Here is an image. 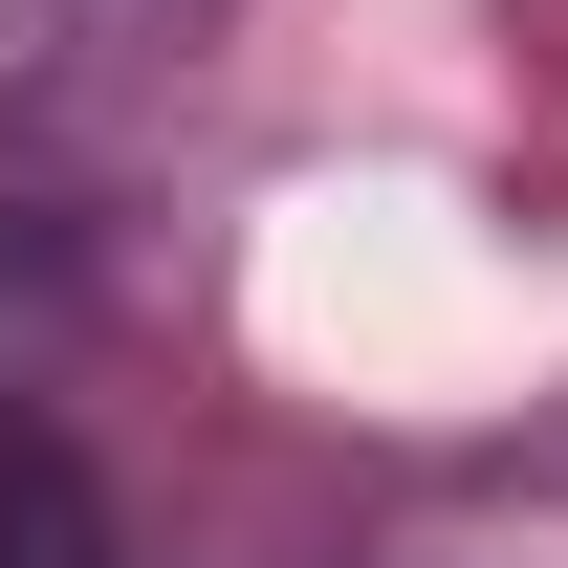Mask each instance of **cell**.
Returning <instances> with one entry per match:
<instances>
[{
    "label": "cell",
    "instance_id": "1",
    "mask_svg": "<svg viewBox=\"0 0 568 568\" xmlns=\"http://www.w3.org/2000/svg\"><path fill=\"white\" fill-rule=\"evenodd\" d=\"M0 568H110V481L44 416H0Z\"/></svg>",
    "mask_w": 568,
    "mask_h": 568
}]
</instances>
